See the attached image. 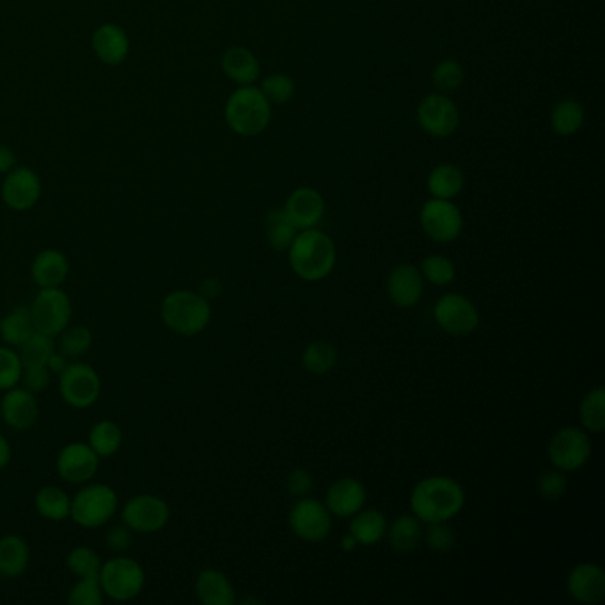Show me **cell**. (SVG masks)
<instances>
[{
  "label": "cell",
  "instance_id": "obj_1",
  "mask_svg": "<svg viewBox=\"0 0 605 605\" xmlns=\"http://www.w3.org/2000/svg\"><path fill=\"white\" fill-rule=\"evenodd\" d=\"M462 485L448 476H430L419 481L410 494L412 515L423 524L448 522L464 510Z\"/></svg>",
  "mask_w": 605,
  "mask_h": 605
},
{
  "label": "cell",
  "instance_id": "obj_2",
  "mask_svg": "<svg viewBox=\"0 0 605 605\" xmlns=\"http://www.w3.org/2000/svg\"><path fill=\"white\" fill-rule=\"evenodd\" d=\"M290 267L307 283H318L336 267V245L320 229L299 231L288 249Z\"/></svg>",
  "mask_w": 605,
  "mask_h": 605
},
{
  "label": "cell",
  "instance_id": "obj_3",
  "mask_svg": "<svg viewBox=\"0 0 605 605\" xmlns=\"http://www.w3.org/2000/svg\"><path fill=\"white\" fill-rule=\"evenodd\" d=\"M160 318L174 334L194 338L212 322V306L199 291L174 290L162 300Z\"/></svg>",
  "mask_w": 605,
  "mask_h": 605
},
{
  "label": "cell",
  "instance_id": "obj_4",
  "mask_svg": "<svg viewBox=\"0 0 605 605\" xmlns=\"http://www.w3.org/2000/svg\"><path fill=\"white\" fill-rule=\"evenodd\" d=\"M229 128L242 137H256L267 130L272 121V103L260 87L242 86L231 93L224 107Z\"/></svg>",
  "mask_w": 605,
  "mask_h": 605
},
{
  "label": "cell",
  "instance_id": "obj_5",
  "mask_svg": "<svg viewBox=\"0 0 605 605\" xmlns=\"http://www.w3.org/2000/svg\"><path fill=\"white\" fill-rule=\"evenodd\" d=\"M119 510L116 490L105 483H84L71 499L70 519L84 529L109 524Z\"/></svg>",
  "mask_w": 605,
  "mask_h": 605
},
{
  "label": "cell",
  "instance_id": "obj_6",
  "mask_svg": "<svg viewBox=\"0 0 605 605\" xmlns=\"http://www.w3.org/2000/svg\"><path fill=\"white\" fill-rule=\"evenodd\" d=\"M100 584L103 595L114 602H130L141 595L146 586V572L139 561L125 554L102 563Z\"/></svg>",
  "mask_w": 605,
  "mask_h": 605
},
{
  "label": "cell",
  "instance_id": "obj_7",
  "mask_svg": "<svg viewBox=\"0 0 605 605\" xmlns=\"http://www.w3.org/2000/svg\"><path fill=\"white\" fill-rule=\"evenodd\" d=\"M59 391L66 405L86 410L93 407L102 394V378L98 371L86 362L71 361L59 375Z\"/></svg>",
  "mask_w": 605,
  "mask_h": 605
},
{
  "label": "cell",
  "instance_id": "obj_8",
  "mask_svg": "<svg viewBox=\"0 0 605 605\" xmlns=\"http://www.w3.org/2000/svg\"><path fill=\"white\" fill-rule=\"evenodd\" d=\"M32 322L41 334L57 338L71 322L73 307L61 288H40L31 306Z\"/></svg>",
  "mask_w": 605,
  "mask_h": 605
},
{
  "label": "cell",
  "instance_id": "obj_9",
  "mask_svg": "<svg viewBox=\"0 0 605 605\" xmlns=\"http://www.w3.org/2000/svg\"><path fill=\"white\" fill-rule=\"evenodd\" d=\"M547 456L552 467L558 471H579L590 460V437L584 430L575 426L561 428L552 435L547 446Z\"/></svg>",
  "mask_w": 605,
  "mask_h": 605
},
{
  "label": "cell",
  "instance_id": "obj_10",
  "mask_svg": "<svg viewBox=\"0 0 605 605\" xmlns=\"http://www.w3.org/2000/svg\"><path fill=\"white\" fill-rule=\"evenodd\" d=\"M419 222L425 235L437 244L455 242L464 229V215L451 199L432 197L426 201L419 213Z\"/></svg>",
  "mask_w": 605,
  "mask_h": 605
},
{
  "label": "cell",
  "instance_id": "obj_11",
  "mask_svg": "<svg viewBox=\"0 0 605 605\" xmlns=\"http://www.w3.org/2000/svg\"><path fill=\"white\" fill-rule=\"evenodd\" d=\"M121 520L134 533L153 535L169 524L171 506L158 495H135L121 508Z\"/></svg>",
  "mask_w": 605,
  "mask_h": 605
},
{
  "label": "cell",
  "instance_id": "obj_12",
  "mask_svg": "<svg viewBox=\"0 0 605 605\" xmlns=\"http://www.w3.org/2000/svg\"><path fill=\"white\" fill-rule=\"evenodd\" d=\"M416 118L421 130L435 139H448L460 126V110L456 103L439 91L419 102Z\"/></svg>",
  "mask_w": 605,
  "mask_h": 605
},
{
  "label": "cell",
  "instance_id": "obj_13",
  "mask_svg": "<svg viewBox=\"0 0 605 605\" xmlns=\"http://www.w3.org/2000/svg\"><path fill=\"white\" fill-rule=\"evenodd\" d=\"M291 533L309 543H320L330 535L332 513L327 506L313 497H302L288 515Z\"/></svg>",
  "mask_w": 605,
  "mask_h": 605
},
{
  "label": "cell",
  "instance_id": "obj_14",
  "mask_svg": "<svg viewBox=\"0 0 605 605\" xmlns=\"http://www.w3.org/2000/svg\"><path fill=\"white\" fill-rule=\"evenodd\" d=\"M433 318L440 329L449 336H469L480 325V311L472 300L458 293H448L437 300L433 307Z\"/></svg>",
  "mask_w": 605,
  "mask_h": 605
},
{
  "label": "cell",
  "instance_id": "obj_15",
  "mask_svg": "<svg viewBox=\"0 0 605 605\" xmlns=\"http://www.w3.org/2000/svg\"><path fill=\"white\" fill-rule=\"evenodd\" d=\"M55 467L64 481L84 485L95 478L100 467V456L87 442H70L59 451Z\"/></svg>",
  "mask_w": 605,
  "mask_h": 605
},
{
  "label": "cell",
  "instance_id": "obj_16",
  "mask_svg": "<svg viewBox=\"0 0 605 605\" xmlns=\"http://www.w3.org/2000/svg\"><path fill=\"white\" fill-rule=\"evenodd\" d=\"M41 180L29 167H13L2 183V201L13 212H27L41 197Z\"/></svg>",
  "mask_w": 605,
  "mask_h": 605
},
{
  "label": "cell",
  "instance_id": "obj_17",
  "mask_svg": "<svg viewBox=\"0 0 605 605\" xmlns=\"http://www.w3.org/2000/svg\"><path fill=\"white\" fill-rule=\"evenodd\" d=\"M0 416L6 426L15 432L31 430L40 419V403L36 400V394L18 385L4 391L0 400Z\"/></svg>",
  "mask_w": 605,
  "mask_h": 605
},
{
  "label": "cell",
  "instance_id": "obj_18",
  "mask_svg": "<svg viewBox=\"0 0 605 605\" xmlns=\"http://www.w3.org/2000/svg\"><path fill=\"white\" fill-rule=\"evenodd\" d=\"M283 210L299 231L316 228L325 215V199L313 187H300L288 196Z\"/></svg>",
  "mask_w": 605,
  "mask_h": 605
},
{
  "label": "cell",
  "instance_id": "obj_19",
  "mask_svg": "<svg viewBox=\"0 0 605 605\" xmlns=\"http://www.w3.org/2000/svg\"><path fill=\"white\" fill-rule=\"evenodd\" d=\"M425 279L416 265L403 263L394 268L387 277V295L394 306L409 309L416 306L423 297Z\"/></svg>",
  "mask_w": 605,
  "mask_h": 605
},
{
  "label": "cell",
  "instance_id": "obj_20",
  "mask_svg": "<svg viewBox=\"0 0 605 605\" xmlns=\"http://www.w3.org/2000/svg\"><path fill=\"white\" fill-rule=\"evenodd\" d=\"M566 588L579 604H600L605 598V572L595 563H581L570 570Z\"/></svg>",
  "mask_w": 605,
  "mask_h": 605
},
{
  "label": "cell",
  "instance_id": "obj_21",
  "mask_svg": "<svg viewBox=\"0 0 605 605\" xmlns=\"http://www.w3.org/2000/svg\"><path fill=\"white\" fill-rule=\"evenodd\" d=\"M366 497L368 495H366V487L362 481L357 478H341V480L334 481L327 490L325 506L332 515L348 519L364 508Z\"/></svg>",
  "mask_w": 605,
  "mask_h": 605
},
{
  "label": "cell",
  "instance_id": "obj_22",
  "mask_svg": "<svg viewBox=\"0 0 605 605\" xmlns=\"http://www.w3.org/2000/svg\"><path fill=\"white\" fill-rule=\"evenodd\" d=\"M70 274V261L57 249L38 252L32 260L31 277L40 288H61Z\"/></svg>",
  "mask_w": 605,
  "mask_h": 605
},
{
  "label": "cell",
  "instance_id": "obj_23",
  "mask_svg": "<svg viewBox=\"0 0 605 605\" xmlns=\"http://www.w3.org/2000/svg\"><path fill=\"white\" fill-rule=\"evenodd\" d=\"M93 50L102 63L116 66L130 54V38L119 25L105 24L93 34Z\"/></svg>",
  "mask_w": 605,
  "mask_h": 605
},
{
  "label": "cell",
  "instance_id": "obj_24",
  "mask_svg": "<svg viewBox=\"0 0 605 605\" xmlns=\"http://www.w3.org/2000/svg\"><path fill=\"white\" fill-rule=\"evenodd\" d=\"M196 597L205 605H233L236 595L228 575L215 568H206L197 575L194 584Z\"/></svg>",
  "mask_w": 605,
  "mask_h": 605
},
{
  "label": "cell",
  "instance_id": "obj_25",
  "mask_svg": "<svg viewBox=\"0 0 605 605\" xmlns=\"http://www.w3.org/2000/svg\"><path fill=\"white\" fill-rule=\"evenodd\" d=\"M220 64H222V71L226 73V77L240 86H251L260 79V61L249 48H228L222 55Z\"/></svg>",
  "mask_w": 605,
  "mask_h": 605
},
{
  "label": "cell",
  "instance_id": "obj_26",
  "mask_svg": "<svg viewBox=\"0 0 605 605\" xmlns=\"http://www.w3.org/2000/svg\"><path fill=\"white\" fill-rule=\"evenodd\" d=\"M31 563L29 543L22 536L6 535L0 538V577L18 579Z\"/></svg>",
  "mask_w": 605,
  "mask_h": 605
},
{
  "label": "cell",
  "instance_id": "obj_27",
  "mask_svg": "<svg viewBox=\"0 0 605 605\" xmlns=\"http://www.w3.org/2000/svg\"><path fill=\"white\" fill-rule=\"evenodd\" d=\"M426 187H428V192L432 194V197L451 199L453 201L464 190V171L455 164L435 165L430 174H428Z\"/></svg>",
  "mask_w": 605,
  "mask_h": 605
},
{
  "label": "cell",
  "instance_id": "obj_28",
  "mask_svg": "<svg viewBox=\"0 0 605 605\" xmlns=\"http://www.w3.org/2000/svg\"><path fill=\"white\" fill-rule=\"evenodd\" d=\"M385 536L396 552L407 554L416 549L423 538V522L416 515H400L394 519L391 527L387 526Z\"/></svg>",
  "mask_w": 605,
  "mask_h": 605
},
{
  "label": "cell",
  "instance_id": "obj_29",
  "mask_svg": "<svg viewBox=\"0 0 605 605\" xmlns=\"http://www.w3.org/2000/svg\"><path fill=\"white\" fill-rule=\"evenodd\" d=\"M36 332L32 322L31 307L16 306L0 320V336L13 348L24 345Z\"/></svg>",
  "mask_w": 605,
  "mask_h": 605
},
{
  "label": "cell",
  "instance_id": "obj_30",
  "mask_svg": "<svg viewBox=\"0 0 605 605\" xmlns=\"http://www.w3.org/2000/svg\"><path fill=\"white\" fill-rule=\"evenodd\" d=\"M350 535L354 536L359 545H375L387 533V519L384 513L378 510L357 511L350 522Z\"/></svg>",
  "mask_w": 605,
  "mask_h": 605
},
{
  "label": "cell",
  "instance_id": "obj_31",
  "mask_svg": "<svg viewBox=\"0 0 605 605\" xmlns=\"http://www.w3.org/2000/svg\"><path fill=\"white\" fill-rule=\"evenodd\" d=\"M34 506L43 519L63 522L70 519L71 497L63 488L47 485L40 488L34 497Z\"/></svg>",
  "mask_w": 605,
  "mask_h": 605
},
{
  "label": "cell",
  "instance_id": "obj_32",
  "mask_svg": "<svg viewBox=\"0 0 605 605\" xmlns=\"http://www.w3.org/2000/svg\"><path fill=\"white\" fill-rule=\"evenodd\" d=\"M586 119L584 107L577 100L566 98L554 105L550 112V126L561 137H572L581 130Z\"/></svg>",
  "mask_w": 605,
  "mask_h": 605
},
{
  "label": "cell",
  "instance_id": "obj_33",
  "mask_svg": "<svg viewBox=\"0 0 605 605\" xmlns=\"http://www.w3.org/2000/svg\"><path fill=\"white\" fill-rule=\"evenodd\" d=\"M299 229L293 226V222L288 219L283 208H274L267 213L265 217V235H267L268 244L277 252H286L293 244L295 236Z\"/></svg>",
  "mask_w": 605,
  "mask_h": 605
},
{
  "label": "cell",
  "instance_id": "obj_34",
  "mask_svg": "<svg viewBox=\"0 0 605 605\" xmlns=\"http://www.w3.org/2000/svg\"><path fill=\"white\" fill-rule=\"evenodd\" d=\"M87 444L100 458H110L116 455L123 444V432L114 421L102 419L89 430Z\"/></svg>",
  "mask_w": 605,
  "mask_h": 605
},
{
  "label": "cell",
  "instance_id": "obj_35",
  "mask_svg": "<svg viewBox=\"0 0 605 605\" xmlns=\"http://www.w3.org/2000/svg\"><path fill=\"white\" fill-rule=\"evenodd\" d=\"M338 350L329 341H315L302 352V366L313 375H327L338 366Z\"/></svg>",
  "mask_w": 605,
  "mask_h": 605
},
{
  "label": "cell",
  "instance_id": "obj_36",
  "mask_svg": "<svg viewBox=\"0 0 605 605\" xmlns=\"http://www.w3.org/2000/svg\"><path fill=\"white\" fill-rule=\"evenodd\" d=\"M581 423L588 432L602 433L605 430V389L595 387L582 398L579 409Z\"/></svg>",
  "mask_w": 605,
  "mask_h": 605
},
{
  "label": "cell",
  "instance_id": "obj_37",
  "mask_svg": "<svg viewBox=\"0 0 605 605\" xmlns=\"http://www.w3.org/2000/svg\"><path fill=\"white\" fill-rule=\"evenodd\" d=\"M59 338H61L59 352L66 355L70 361H79L80 357H84L93 345V334L84 325H75V327L68 325L59 334Z\"/></svg>",
  "mask_w": 605,
  "mask_h": 605
},
{
  "label": "cell",
  "instance_id": "obj_38",
  "mask_svg": "<svg viewBox=\"0 0 605 605\" xmlns=\"http://www.w3.org/2000/svg\"><path fill=\"white\" fill-rule=\"evenodd\" d=\"M66 568L77 579L98 577L100 570H102V559L96 554L95 550L89 549V547H75L66 556Z\"/></svg>",
  "mask_w": 605,
  "mask_h": 605
},
{
  "label": "cell",
  "instance_id": "obj_39",
  "mask_svg": "<svg viewBox=\"0 0 605 605\" xmlns=\"http://www.w3.org/2000/svg\"><path fill=\"white\" fill-rule=\"evenodd\" d=\"M55 350H57L55 348V338L47 336V334H41L38 330L25 341L24 345L18 346V354H20L24 366L47 364Z\"/></svg>",
  "mask_w": 605,
  "mask_h": 605
},
{
  "label": "cell",
  "instance_id": "obj_40",
  "mask_svg": "<svg viewBox=\"0 0 605 605\" xmlns=\"http://www.w3.org/2000/svg\"><path fill=\"white\" fill-rule=\"evenodd\" d=\"M464 66L455 59H444L440 61L432 71V82L439 93H453L464 84Z\"/></svg>",
  "mask_w": 605,
  "mask_h": 605
},
{
  "label": "cell",
  "instance_id": "obj_41",
  "mask_svg": "<svg viewBox=\"0 0 605 605\" xmlns=\"http://www.w3.org/2000/svg\"><path fill=\"white\" fill-rule=\"evenodd\" d=\"M419 270H421L423 279L435 286H448L455 281L456 277L455 263L442 254L426 256Z\"/></svg>",
  "mask_w": 605,
  "mask_h": 605
},
{
  "label": "cell",
  "instance_id": "obj_42",
  "mask_svg": "<svg viewBox=\"0 0 605 605\" xmlns=\"http://www.w3.org/2000/svg\"><path fill=\"white\" fill-rule=\"evenodd\" d=\"M260 89L272 105H284L295 95V82L286 73H270L261 80Z\"/></svg>",
  "mask_w": 605,
  "mask_h": 605
},
{
  "label": "cell",
  "instance_id": "obj_43",
  "mask_svg": "<svg viewBox=\"0 0 605 605\" xmlns=\"http://www.w3.org/2000/svg\"><path fill=\"white\" fill-rule=\"evenodd\" d=\"M24 362L13 346H0V391L20 384Z\"/></svg>",
  "mask_w": 605,
  "mask_h": 605
},
{
  "label": "cell",
  "instance_id": "obj_44",
  "mask_svg": "<svg viewBox=\"0 0 605 605\" xmlns=\"http://www.w3.org/2000/svg\"><path fill=\"white\" fill-rule=\"evenodd\" d=\"M102 584L98 577H87L79 579L71 586L68 593V604L71 605H102L103 604Z\"/></svg>",
  "mask_w": 605,
  "mask_h": 605
},
{
  "label": "cell",
  "instance_id": "obj_45",
  "mask_svg": "<svg viewBox=\"0 0 605 605\" xmlns=\"http://www.w3.org/2000/svg\"><path fill=\"white\" fill-rule=\"evenodd\" d=\"M426 531V545L439 554H446L455 549L456 535L455 531L446 524V522H437V524H428Z\"/></svg>",
  "mask_w": 605,
  "mask_h": 605
},
{
  "label": "cell",
  "instance_id": "obj_46",
  "mask_svg": "<svg viewBox=\"0 0 605 605\" xmlns=\"http://www.w3.org/2000/svg\"><path fill=\"white\" fill-rule=\"evenodd\" d=\"M536 487H538V494L542 495L543 499H547V501L559 499L561 495H565L566 487H568L565 472L558 471V469L543 472L542 476L538 478Z\"/></svg>",
  "mask_w": 605,
  "mask_h": 605
},
{
  "label": "cell",
  "instance_id": "obj_47",
  "mask_svg": "<svg viewBox=\"0 0 605 605\" xmlns=\"http://www.w3.org/2000/svg\"><path fill=\"white\" fill-rule=\"evenodd\" d=\"M50 382H52V371L48 370L47 364L24 366L20 384H24L27 391H31L34 394L43 393L48 385H50Z\"/></svg>",
  "mask_w": 605,
  "mask_h": 605
},
{
  "label": "cell",
  "instance_id": "obj_48",
  "mask_svg": "<svg viewBox=\"0 0 605 605\" xmlns=\"http://www.w3.org/2000/svg\"><path fill=\"white\" fill-rule=\"evenodd\" d=\"M313 488H315V480H313L311 472L306 471V469H293V471L288 472L286 490H288L291 497H297V499L307 497L313 492Z\"/></svg>",
  "mask_w": 605,
  "mask_h": 605
},
{
  "label": "cell",
  "instance_id": "obj_49",
  "mask_svg": "<svg viewBox=\"0 0 605 605\" xmlns=\"http://www.w3.org/2000/svg\"><path fill=\"white\" fill-rule=\"evenodd\" d=\"M105 543H107L110 552L125 554L126 550L130 549L132 543H134V531L125 524L114 526L105 536Z\"/></svg>",
  "mask_w": 605,
  "mask_h": 605
},
{
  "label": "cell",
  "instance_id": "obj_50",
  "mask_svg": "<svg viewBox=\"0 0 605 605\" xmlns=\"http://www.w3.org/2000/svg\"><path fill=\"white\" fill-rule=\"evenodd\" d=\"M70 362V359H68L66 355L55 350L54 354H52V357L48 359V370L52 371V375H61V373H63V371L70 366Z\"/></svg>",
  "mask_w": 605,
  "mask_h": 605
},
{
  "label": "cell",
  "instance_id": "obj_51",
  "mask_svg": "<svg viewBox=\"0 0 605 605\" xmlns=\"http://www.w3.org/2000/svg\"><path fill=\"white\" fill-rule=\"evenodd\" d=\"M16 167V155L11 148L0 144V174H8Z\"/></svg>",
  "mask_w": 605,
  "mask_h": 605
},
{
  "label": "cell",
  "instance_id": "obj_52",
  "mask_svg": "<svg viewBox=\"0 0 605 605\" xmlns=\"http://www.w3.org/2000/svg\"><path fill=\"white\" fill-rule=\"evenodd\" d=\"M220 291H222V284H220L219 279H215V277L206 279L205 283L201 284V288H199V293L208 300L217 299L220 295Z\"/></svg>",
  "mask_w": 605,
  "mask_h": 605
},
{
  "label": "cell",
  "instance_id": "obj_53",
  "mask_svg": "<svg viewBox=\"0 0 605 605\" xmlns=\"http://www.w3.org/2000/svg\"><path fill=\"white\" fill-rule=\"evenodd\" d=\"M11 456H13V453H11L8 439L0 433V471L8 467L9 462H11Z\"/></svg>",
  "mask_w": 605,
  "mask_h": 605
},
{
  "label": "cell",
  "instance_id": "obj_54",
  "mask_svg": "<svg viewBox=\"0 0 605 605\" xmlns=\"http://www.w3.org/2000/svg\"><path fill=\"white\" fill-rule=\"evenodd\" d=\"M357 545L359 543H357V540L350 533L341 538V549L345 550V552H354L357 549Z\"/></svg>",
  "mask_w": 605,
  "mask_h": 605
}]
</instances>
